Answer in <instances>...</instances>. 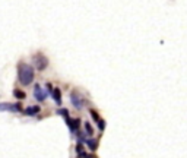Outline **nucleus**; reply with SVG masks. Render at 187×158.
Returning <instances> with one entry per match:
<instances>
[{"mask_svg":"<svg viewBox=\"0 0 187 158\" xmlns=\"http://www.w3.org/2000/svg\"><path fill=\"white\" fill-rule=\"evenodd\" d=\"M18 76L22 85H29L34 81V68L26 63H21L18 68Z\"/></svg>","mask_w":187,"mask_h":158,"instance_id":"f257e3e1","label":"nucleus"},{"mask_svg":"<svg viewBox=\"0 0 187 158\" xmlns=\"http://www.w3.org/2000/svg\"><path fill=\"white\" fill-rule=\"evenodd\" d=\"M0 111H22V105L19 104H9V103H1Z\"/></svg>","mask_w":187,"mask_h":158,"instance_id":"f03ea898","label":"nucleus"},{"mask_svg":"<svg viewBox=\"0 0 187 158\" xmlns=\"http://www.w3.org/2000/svg\"><path fill=\"white\" fill-rule=\"evenodd\" d=\"M35 65H37V69L44 70L48 66V59L45 56H37L35 57Z\"/></svg>","mask_w":187,"mask_h":158,"instance_id":"7ed1b4c3","label":"nucleus"},{"mask_svg":"<svg viewBox=\"0 0 187 158\" xmlns=\"http://www.w3.org/2000/svg\"><path fill=\"white\" fill-rule=\"evenodd\" d=\"M35 98H37V101H44L45 98H47V94L44 92V89L40 87V85H35Z\"/></svg>","mask_w":187,"mask_h":158,"instance_id":"20e7f679","label":"nucleus"},{"mask_svg":"<svg viewBox=\"0 0 187 158\" xmlns=\"http://www.w3.org/2000/svg\"><path fill=\"white\" fill-rule=\"evenodd\" d=\"M70 100H72V104L75 105L76 108H82V100H81V97H79L76 92H72V94H70Z\"/></svg>","mask_w":187,"mask_h":158,"instance_id":"39448f33","label":"nucleus"},{"mask_svg":"<svg viewBox=\"0 0 187 158\" xmlns=\"http://www.w3.org/2000/svg\"><path fill=\"white\" fill-rule=\"evenodd\" d=\"M51 97L54 98V101H56L57 104H62V92H60V89H59V88H54V89H53Z\"/></svg>","mask_w":187,"mask_h":158,"instance_id":"423d86ee","label":"nucleus"},{"mask_svg":"<svg viewBox=\"0 0 187 158\" xmlns=\"http://www.w3.org/2000/svg\"><path fill=\"white\" fill-rule=\"evenodd\" d=\"M40 111V107L38 105H35V107H28L26 110H25V114L26 116H34V114H37Z\"/></svg>","mask_w":187,"mask_h":158,"instance_id":"0eeeda50","label":"nucleus"},{"mask_svg":"<svg viewBox=\"0 0 187 158\" xmlns=\"http://www.w3.org/2000/svg\"><path fill=\"white\" fill-rule=\"evenodd\" d=\"M13 95H15L16 98H19V100H23V98L26 97V95H25V92H23V91H21V89H15V91H13Z\"/></svg>","mask_w":187,"mask_h":158,"instance_id":"6e6552de","label":"nucleus"},{"mask_svg":"<svg viewBox=\"0 0 187 158\" xmlns=\"http://www.w3.org/2000/svg\"><path fill=\"white\" fill-rule=\"evenodd\" d=\"M86 143H88V146H89V148H91L92 151H94V149L97 148V142H95L94 139H86Z\"/></svg>","mask_w":187,"mask_h":158,"instance_id":"1a4fd4ad","label":"nucleus"},{"mask_svg":"<svg viewBox=\"0 0 187 158\" xmlns=\"http://www.w3.org/2000/svg\"><path fill=\"white\" fill-rule=\"evenodd\" d=\"M85 130H86V133L89 135V136H92V133H94V130H92V126L89 124V123L86 122L85 123Z\"/></svg>","mask_w":187,"mask_h":158,"instance_id":"9d476101","label":"nucleus"},{"mask_svg":"<svg viewBox=\"0 0 187 158\" xmlns=\"http://www.w3.org/2000/svg\"><path fill=\"white\" fill-rule=\"evenodd\" d=\"M57 113H59V114H62L63 117H67V116H69V111L66 110V108H62V110H59Z\"/></svg>","mask_w":187,"mask_h":158,"instance_id":"9b49d317","label":"nucleus"},{"mask_svg":"<svg viewBox=\"0 0 187 158\" xmlns=\"http://www.w3.org/2000/svg\"><path fill=\"white\" fill-rule=\"evenodd\" d=\"M98 127H100V130H104V129H105V122H104L102 119L98 122Z\"/></svg>","mask_w":187,"mask_h":158,"instance_id":"f8f14e48","label":"nucleus"},{"mask_svg":"<svg viewBox=\"0 0 187 158\" xmlns=\"http://www.w3.org/2000/svg\"><path fill=\"white\" fill-rule=\"evenodd\" d=\"M91 114H92V117H94V119H95V120H97V123L100 122V120H101V119H100V117H98V114H97V113H95V111H94V110H91Z\"/></svg>","mask_w":187,"mask_h":158,"instance_id":"ddd939ff","label":"nucleus"}]
</instances>
